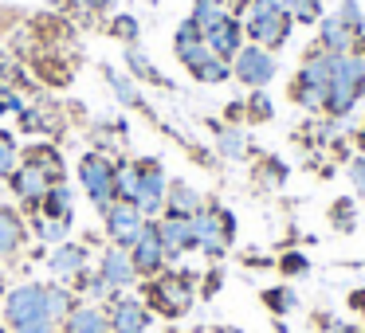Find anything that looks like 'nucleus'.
Returning a JSON list of instances; mask_svg holds the SVG:
<instances>
[{"instance_id":"nucleus-5","label":"nucleus","mask_w":365,"mask_h":333,"mask_svg":"<svg viewBox=\"0 0 365 333\" xmlns=\"http://www.w3.org/2000/svg\"><path fill=\"white\" fill-rule=\"evenodd\" d=\"M291 32H294V20L287 9H247L244 12V36L255 48L279 51L291 40Z\"/></svg>"},{"instance_id":"nucleus-17","label":"nucleus","mask_w":365,"mask_h":333,"mask_svg":"<svg viewBox=\"0 0 365 333\" xmlns=\"http://www.w3.org/2000/svg\"><path fill=\"white\" fill-rule=\"evenodd\" d=\"M59 333H110V322H106V306L103 302H75V310L63 317Z\"/></svg>"},{"instance_id":"nucleus-15","label":"nucleus","mask_w":365,"mask_h":333,"mask_svg":"<svg viewBox=\"0 0 365 333\" xmlns=\"http://www.w3.org/2000/svg\"><path fill=\"white\" fill-rule=\"evenodd\" d=\"M98 275L110 282V290L114 294H122L126 286H134L138 282V270H134V259H130V251L126 247H106L103 255H98Z\"/></svg>"},{"instance_id":"nucleus-52","label":"nucleus","mask_w":365,"mask_h":333,"mask_svg":"<svg viewBox=\"0 0 365 333\" xmlns=\"http://www.w3.org/2000/svg\"><path fill=\"white\" fill-rule=\"evenodd\" d=\"M349 56H361V59H365V32L354 36V51H349Z\"/></svg>"},{"instance_id":"nucleus-56","label":"nucleus","mask_w":365,"mask_h":333,"mask_svg":"<svg viewBox=\"0 0 365 333\" xmlns=\"http://www.w3.org/2000/svg\"><path fill=\"white\" fill-rule=\"evenodd\" d=\"M0 306H4V286H0Z\"/></svg>"},{"instance_id":"nucleus-42","label":"nucleus","mask_w":365,"mask_h":333,"mask_svg":"<svg viewBox=\"0 0 365 333\" xmlns=\"http://www.w3.org/2000/svg\"><path fill=\"white\" fill-rule=\"evenodd\" d=\"M208 56H212V51H208V43H205V40H200V43H192V48H177V59H181V67H185L189 75L197 71V67L205 63Z\"/></svg>"},{"instance_id":"nucleus-43","label":"nucleus","mask_w":365,"mask_h":333,"mask_svg":"<svg viewBox=\"0 0 365 333\" xmlns=\"http://www.w3.org/2000/svg\"><path fill=\"white\" fill-rule=\"evenodd\" d=\"M279 270H283L287 278H299V275H307V270H310V259L302 251H287L283 259H279Z\"/></svg>"},{"instance_id":"nucleus-50","label":"nucleus","mask_w":365,"mask_h":333,"mask_svg":"<svg viewBox=\"0 0 365 333\" xmlns=\"http://www.w3.org/2000/svg\"><path fill=\"white\" fill-rule=\"evenodd\" d=\"M349 306H354L357 314H365V290H354V294H349Z\"/></svg>"},{"instance_id":"nucleus-9","label":"nucleus","mask_w":365,"mask_h":333,"mask_svg":"<svg viewBox=\"0 0 365 333\" xmlns=\"http://www.w3.org/2000/svg\"><path fill=\"white\" fill-rule=\"evenodd\" d=\"M48 270H51V278L56 282H67V286H75L83 275L91 270V251H87V243H75V239H63V243H56L48 251Z\"/></svg>"},{"instance_id":"nucleus-14","label":"nucleus","mask_w":365,"mask_h":333,"mask_svg":"<svg viewBox=\"0 0 365 333\" xmlns=\"http://www.w3.org/2000/svg\"><path fill=\"white\" fill-rule=\"evenodd\" d=\"M205 43H208V51L212 56H220V59H236V51L247 43V36H244V20L236 16V12H228V16H220L212 28H205Z\"/></svg>"},{"instance_id":"nucleus-19","label":"nucleus","mask_w":365,"mask_h":333,"mask_svg":"<svg viewBox=\"0 0 365 333\" xmlns=\"http://www.w3.org/2000/svg\"><path fill=\"white\" fill-rule=\"evenodd\" d=\"M28 236H32V228L16 208H0V259H12V255L24 251Z\"/></svg>"},{"instance_id":"nucleus-40","label":"nucleus","mask_w":365,"mask_h":333,"mask_svg":"<svg viewBox=\"0 0 365 333\" xmlns=\"http://www.w3.org/2000/svg\"><path fill=\"white\" fill-rule=\"evenodd\" d=\"M291 98L302 106V110H322V106H326V90L302 87V83H291Z\"/></svg>"},{"instance_id":"nucleus-57","label":"nucleus","mask_w":365,"mask_h":333,"mask_svg":"<svg viewBox=\"0 0 365 333\" xmlns=\"http://www.w3.org/2000/svg\"><path fill=\"white\" fill-rule=\"evenodd\" d=\"M0 333H12V329H9V325H0Z\"/></svg>"},{"instance_id":"nucleus-24","label":"nucleus","mask_w":365,"mask_h":333,"mask_svg":"<svg viewBox=\"0 0 365 333\" xmlns=\"http://www.w3.org/2000/svg\"><path fill=\"white\" fill-rule=\"evenodd\" d=\"M126 71H130V79H142V83H153V87H169V79L153 67V59L145 56L138 43H130L126 48Z\"/></svg>"},{"instance_id":"nucleus-31","label":"nucleus","mask_w":365,"mask_h":333,"mask_svg":"<svg viewBox=\"0 0 365 333\" xmlns=\"http://www.w3.org/2000/svg\"><path fill=\"white\" fill-rule=\"evenodd\" d=\"M192 79H197V83H208V87H220V83L232 79V63H228V59H220V56H208L205 63L192 71Z\"/></svg>"},{"instance_id":"nucleus-41","label":"nucleus","mask_w":365,"mask_h":333,"mask_svg":"<svg viewBox=\"0 0 365 333\" xmlns=\"http://www.w3.org/2000/svg\"><path fill=\"white\" fill-rule=\"evenodd\" d=\"M259 181L267 184V189H283V184H287V165L279 157H267L259 165Z\"/></svg>"},{"instance_id":"nucleus-48","label":"nucleus","mask_w":365,"mask_h":333,"mask_svg":"<svg viewBox=\"0 0 365 333\" xmlns=\"http://www.w3.org/2000/svg\"><path fill=\"white\" fill-rule=\"evenodd\" d=\"M71 4H75L79 12H106L114 0H71Z\"/></svg>"},{"instance_id":"nucleus-7","label":"nucleus","mask_w":365,"mask_h":333,"mask_svg":"<svg viewBox=\"0 0 365 333\" xmlns=\"http://www.w3.org/2000/svg\"><path fill=\"white\" fill-rule=\"evenodd\" d=\"M79 184L91 196V204L103 212L106 204H114V161L106 157L103 149H91L87 157L79 161Z\"/></svg>"},{"instance_id":"nucleus-4","label":"nucleus","mask_w":365,"mask_h":333,"mask_svg":"<svg viewBox=\"0 0 365 333\" xmlns=\"http://www.w3.org/2000/svg\"><path fill=\"white\" fill-rule=\"evenodd\" d=\"M192 239H197V251H205L208 259H224L236 239V216L220 204H205L192 216Z\"/></svg>"},{"instance_id":"nucleus-22","label":"nucleus","mask_w":365,"mask_h":333,"mask_svg":"<svg viewBox=\"0 0 365 333\" xmlns=\"http://www.w3.org/2000/svg\"><path fill=\"white\" fill-rule=\"evenodd\" d=\"M314 48L330 51V56H349V51H354V36H349L334 16H322L318 20V43Z\"/></svg>"},{"instance_id":"nucleus-36","label":"nucleus","mask_w":365,"mask_h":333,"mask_svg":"<svg viewBox=\"0 0 365 333\" xmlns=\"http://www.w3.org/2000/svg\"><path fill=\"white\" fill-rule=\"evenodd\" d=\"M291 12L294 24H318L322 20V0H279Z\"/></svg>"},{"instance_id":"nucleus-8","label":"nucleus","mask_w":365,"mask_h":333,"mask_svg":"<svg viewBox=\"0 0 365 333\" xmlns=\"http://www.w3.org/2000/svg\"><path fill=\"white\" fill-rule=\"evenodd\" d=\"M279 75V63H275V51L267 48H255V43H244L232 59V79H240L244 87L252 90H263L271 87V79Z\"/></svg>"},{"instance_id":"nucleus-49","label":"nucleus","mask_w":365,"mask_h":333,"mask_svg":"<svg viewBox=\"0 0 365 333\" xmlns=\"http://www.w3.org/2000/svg\"><path fill=\"white\" fill-rule=\"evenodd\" d=\"M228 122L236 126V122H244V98H236V102L228 106Z\"/></svg>"},{"instance_id":"nucleus-46","label":"nucleus","mask_w":365,"mask_h":333,"mask_svg":"<svg viewBox=\"0 0 365 333\" xmlns=\"http://www.w3.org/2000/svg\"><path fill=\"white\" fill-rule=\"evenodd\" d=\"M24 110V102H20L16 90H0V114H20Z\"/></svg>"},{"instance_id":"nucleus-45","label":"nucleus","mask_w":365,"mask_h":333,"mask_svg":"<svg viewBox=\"0 0 365 333\" xmlns=\"http://www.w3.org/2000/svg\"><path fill=\"white\" fill-rule=\"evenodd\" d=\"M349 181H354V192L365 200V153L349 161Z\"/></svg>"},{"instance_id":"nucleus-11","label":"nucleus","mask_w":365,"mask_h":333,"mask_svg":"<svg viewBox=\"0 0 365 333\" xmlns=\"http://www.w3.org/2000/svg\"><path fill=\"white\" fill-rule=\"evenodd\" d=\"M103 228H106V236H110L114 247H126L130 251V243H134L145 228V216L138 212L134 204H126V200H114V204L103 208Z\"/></svg>"},{"instance_id":"nucleus-35","label":"nucleus","mask_w":365,"mask_h":333,"mask_svg":"<svg viewBox=\"0 0 365 333\" xmlns=\"http://www.w3.org/2000/svg\"><path fill=\"white\" fill-rule=\"evenodd\" d=\"M334 20H338L349 36H361L365 32V12H361V4H357V0H341L338 9H334Z\"/></svg>"},{"instance_id":"nucleus-21","label":"nucleus","mask_w":365,"mask_h":333,"mask_svg":"<svg viewBox=\"0 0 365 333\" xmlns=\"http://www.w3.org/2000/svg\"><path fill=\"white\" fill-rule=\"evenodd\" d=\"M40 216H51V220H71L75 223V192L67 181H56L48 189V196H43L40 204Z\"/></svg>"},{"instance_id":"nucleus-25","label":"nucleus","mask_w":365,"mask_h":333,"mask_svg":"<svg viewBox=\"0 0 365 333\" xmlns=\"http://www.w3.org/2000/svg\"><path fill=\"white\" fill-rule=\"evenodd\" d=\"M43 290H48V317L56 325H63V317L71 314L75 302H79L75 286H67V282H43Z\"/></svg>"},{"instance_id":"nucleus-18","label":"nucleus","mask_w":365,"mask_h":333,"mask_svg":"<svg viewBox=\"0 0 365 333\" xmlns=\"http://www.w3.org/2000/svg\"><path fill=\"white\" fill-rule=\"evenodd\" d=\"M338 59L341 56H330V51H322V48H310L307 59H302V67H299V75H294V83L326 90L330 79H334V71H338Z\"/></svg>"},{"instance_id":"nucleus-27","label":"nucleus","mask_w":365,"mask_h":333,"mask_svg":"<svg viewBox=\"0 0 365 333\" xmlns=\"http://www.w3.org/2000/svg\"><path fill=\"white\" fill-rule=\"evenodd\" d=\"M138 161H114V200H126L134 204L138 196Z\"/></svg>"},{"instance_id":"nucleus-54","label":"nucleus","mask_w":365,"mask_h":333,"mask_svg":"<svg viewBox=\"0 0 365 333\" xmlns=\"http://www.w3.org/2000/svg\"><path fill=\"white\" fill-rule=\"evenodd\" d=\"M216 333H244V329H236V325H220Z\"/></svg>"},{"instance_id":"nucleus-30","label":"nucleus","mask_w":365,"mask_h":333,"mask_svg":"<svg viewBox=\"0 0 365 333\" xmlns=\"http://www.w3.org/2000/svg\"><path fill=\"white\" fill-rule=\"evenodd\" d=\"M24 161H32V165H40L43 173L51 176V181H63V157H59V149H56V145H32Z\"/></svg>"},{"instance_id":"nucleus-39","label":"nucleus","mask_w":365,"mask_h":333,"mask_svg":"<svg viewBox=\"0 0 365 333\" xmlns=\"http://www.w3.org/2000/svg\"><path fill=\"white\" fill-rule=\"evenodd\" d=\"M110 36L130 48V43H138V36H142V24H138V16H130V12H118V16L110 20Z\"/></svg>"},{"instance_id":"nucleus-26","label":"nucleus","mask_w":365,"mask_h":333,"mask_svg":"<svg viewBox=\"0 0 365 333\" xmlns=\"http://www.w3.org/2000/svg\"><path fill=\"white\" fill-rule=\"evenodd\" d=\"M216 149L228 161H244L252 153V145H247V134L240 126H216Z\"/></svg>"},{"instance_id":"nucleus-20","label":"nucleus","mask_w":365,"mask_h":333,"mask_svg":"<svg viewBox=\"0 0 365 333\" xmlns=\"http://www.w3.org/2000/svg\"><path fill=\"white\" fill-rule=\"evenodd\" d=\"M205 208V196L192 189L189 181H169L165 192V216H181V220H192V216Z\"/></svg>"},{"instance_id":"nucleus-47","label":"nucleus","mask_w":365,"mask_h":333,"mask_svg":"<svg viewBox=\"0 0 365 333\" xmlns=\"http://www.w3.org/2000/svg\"><path fill=\"white\" fill-rule=\"evenodd\" d=\"M220 282H224V275H220V267H212L205 275V282H200V294H205V298H212L216 290H220Z\"/></svg>"},{"instance_id":"nucleus-6","label":"nucleus","mask_w":365,"mask_h":333,"mask_svg":"<svg viewBox=\"0 0 365 333\" xmlns=\"http://www.w3.org/2000/svg\"><path fill=\"white\" fill-rule=\"evenodd\" d=\"M138 196H134V208L145 216V220H161L165 216V192H169V176L161 169V161L153 157H142L138 161Z\"/></svg>"},{"instance_id":"nucleus-3","label":"nucleus","mask_w":365,"mask_h":333,"mask_svg":"<svg viewBox=\"0 0 365 333\" xmlns=\"http://www.w3.org/2000/svg\"><path fill=\"white\" fill-rule=\"evenodd\" d=\"M365 98V59L361 56H341L330 87H326V106L330 118H346L357 102Z\"/></svg>"},{"instance_id":"nucleus-51","label":"nucleus","mask_w":365,"mask_h":333,"mask_svg":"<svg viewBox=\"0 0 365 333\" xmlns=\"http://www.w3.org/2000/svg\"><path fill=\"white\" fill-rule=\"evenodd\" d=\"M330 333H365V329H357V325H349V322H334Z\"/></svg>"},{"instance_id":"nucleus-38","label":"nucleus","mask_w":365,"mask_h":333,"mask_svg":"<svg viewBox=\"0 0 365 333\" xmlns=\"http://www.w3.org/2000/svg\"><path fill=\"white\" fill-rule=\"evenodd\" d=\"M330 223L338 231H354L357 228V200H349V196L334 200L330 204Z\"/></svg>"},{"instance_id":"nucleus-29","label":"nucleus","mask_w":365,"mask_h":333,"mask_svg":"<svg viewBox=\"0 0 365 333\" xmlns=\"http://www.w3.org/2000/svg\"><path fill=\"white\" fill-rule=\"evenodd\" d=\"M75 294H83V302H103V306L114 298L110 282H106V278L98 275V270H87V275H83L79 282H75Z\"/></svg>"},{"instance_id":"nucleus-10","label":"nucleus","mask_w":365,"mask_h":333,"mask_svg":"<svg viewBox=\"0 0 365 333\" xmlns=\"http://www.w3.org/2000/svg\"><path fill=\"white\" fill-rule=\"evenodd\" d=\"M130 259H134L138 278H158L161 270L169 267V255H165V247H161V236H158V220H145L142 236L130 243Z\"/></svg>"},{"instance_id":"nucleus-33","label":"nucleus","mask_w":365,"mask_h":333,"mask_svg":"<svg viewBox=\"0 0 365 333\" xmlns=\"http://www.w3.org/2000/svg\"><path fill=\"white\" fill-rule=\"evenodd\" d=\"M263 306H267L271 314L287 317L291 310H299V294H294L291 286H267V290H263Z\"/></svg>"},{"instance_id":"nucleus-1","label":"nucleus","mask_w":365,"mask_h":333,"mask_svg":"<svg viewBox=\"0 0 365 333\" xmlns=\"http://www.w3.org/2000/svg\"><path fill=\"white\" fill-rule=\"evenodd\" d=\"M4 325L12 333H59V325L48 317V290L43 282H20L4 294Z\"/></svg>"},{"instance_id":"nucleus-44","label":"nucleus","mask_w":365,"mask_h":333,"mask_svg":"<svg viewBox=\"0 0 365 333\" xmlns=\"http://www.w3.org/2000/svg\"><path fill=\"white\" fill-rule=\"evenodd\" d=\"M200 40H205V32H200L192 20H185V24L177 28V36H173V51L177 48H192V43H200Z\"/></svg>"},{"instance_id":"nucleus-2","label":"nucleus","mask_w":365,"mask_h":333,"mask_svg":"<svg viewBox=\"0 0 365 333\" xmlns=\"http://www.w3.org/2000/svg\"><path fill=\"white\" fill-rule=\"evenodd\" d=\"M192 302H197V275H189V270H161L145 286V306H150V314L185 317L192 310Z\"/></svg>"},{"instance_id":"nucleus-16","label":"nucleus","mask_w":365,"mask_h":333,"mask_svg":"<svg viewBox=\"0 0 365 333\" xmlns=\"http://www.w3.org/2000/svg\"><path fill=\"white\" fill-rule=\"evenodd\" d=\"M158 236H161V247H165L169 263L181 259V255H189V251H197L192 220H181V216H161V220H158Z\"/></svg>"},{"instance_id":"nucleus-34","label":"nucleus","mask_w":365,"mask_h":333,"mask_svg":"<svg viewBox=\"0 0 365 333\" xmlns=\"http://www.w3.org/2000/svg\"><path fill=\"white\" fill-rule=\"evenodd\" d=\"M228 4H224V0H192V24H197L200 28V32H205V28H212L216 24V20H220V16H228Z\"/></svg>"},{"instance_id":"nucleus-55","label":"nucleus","mask_w":365,"mask_h":333,"mask_svg":"<svg viewBox=\"0 0 365 333\" xmlns=\"http://www.w3.org/2000/svg\"><path fill=\"white\" fill-rule=\"evenodd\" d=\"M0 286H4V259H0Z\"/></svg>"},{"instance_id":"nucleus-58","label":"nucleus","mask_w":365,"mask_h":333,"mask_svg":"<svg viewBox=\"0 0 365 333\" xmlns=\"http://www.w3.org/2000/svg\"><path fill=\"white\" fill-rule=\"evenodd\" d=\"M165 333H177V329H165Z\"/></svg>"},{"instance_id":"nucleus-37","label":"nucleus","mask_w":365,"mask_h":333,"mask_svg":"<svg viewBox=\"0 0 365 333\" xmlns=\"http://www.w3.org/2000/svg\"><path fill=\"white\" fill-rule=\"evenodd\" d=\"M271 118H275L271 95H263V90H252V98H244V122H271Z\"/></svg>"},{"instance_id":"nucleus-28","label":"nucleus","mask_w":365,"mask_h":333,"mask_svg":"<svg viewBox=\"0 0 365 333\" xmlns=\"http://www.w3.org/2000/svg\"><path fill=\"white\" fill-rule=\"evenodd\" d=\"M28 228L36 231V239H40V243L56 247V243H63V239H67V231H71V220H51V216H40V212H36V220L28 223Z\"/></svg>"},{"instance_id":"nucleus-12","label":"nucleus","mask_w":365,"mask_h":333,"mask_svg":"<svg viewBox=\"0 0 365 333\" xmlns=\"http://www.w3.org/2000/svg\"><path fill=\"white\" fill-rule=\"evenodd\" d=\"M106 322H110V333H145L153 322V314L142 298L114 294V298L106 302Z\"/></svg>"},{"instance_id":"nucleus-23","label":"nucleus","mask_w":365,"mask_h":333,"mask_svg":"<svg viewBox=\"0 0 365 333\" xmlns=\"http://www.w3.org/2000/svg\"><path fill=\"white\" fill-rule=\"evenodd\" d=\"M103 79H106V87L114 90V98H118L122 106H130V110H145L142 90L134 87V79H130L126 71H114V67H103Z\"/></svg>"},{"instance_id":"nucleus-32","label":"nucleus","mask_w":365,"mask_h":333,"mask_svg":"<svg viewBox=\"0 0 365 333\" xmlns=\"http://www.w3.org/2000/svg\"><path fill=\"white\" fill-rule=\"evenodd\" d=\"M20 142H16V134L12 130H0V181H9L12 173H16V165H20Z\"/></svg>"},{"instance_id":"nucleus-13","label":"nucleus","mask_w":365,"mask_h":333,"mask_svg":"<svg viewBox=\"0 0 365 333\" xmlns=\"http://www.w3.org/2000/svg\"><path fill=\"white\" fill-rule=\"evenodd\" d=\"M9 184H12V196H16L20 204L32 208V212H40L43 196H48V189H51L56 181H51V176L43 173L40 165H32V161H20L16 173L9 176Z\"/></svg>"},{"instance_id":"nucleus-53","label":"nucleus","mask_w":365,"mask_h":333,"mask_svg":"<svg viewBox=\"0 0 365 333\" xmlns=\"http://www.w3.org/2000/svg\"><path fill=\"white\" fill-rule=\"evenodd\" d=\"M224 4H228V9H236V12H244V9H247V0H224Z\"/></svg>"}]
</instances>
